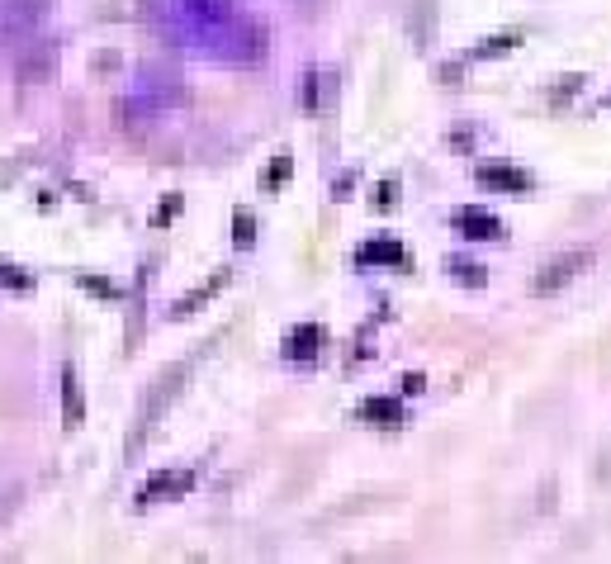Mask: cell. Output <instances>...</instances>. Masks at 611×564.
Returning a JSON list of instances; mask_svg holds the SVG:
<instances>
[{
	"instance_id": "7c38bea8",
	"label": "cell",
	"mask_w": 611,
	"mask_h": 564,
	"mask_svg": "<svg viewBox=\"0 0 611 564\" xmlns=\"http://www.w3.org/2000/svg\"><path fill=\"white\" fill-rule=\"evenodd\" d=\"M233 242L242 247V252L256 242V219L247 214V209H237V214H233Z\"/></svg>"
},
{
	"instance_id": "e0dca14e",
	"label": "cell",
	"mask_w": 611,
	"mask_h": 564,
	"mask_svg": "<svg viewBox=\"0 0 611 564\" xmlns=\"http://www.w3.org/2000/svg\"><path fill=\"white\" fill-rule=\"evenodd\" d=\"M304 105H308V110L318 105V72H308V76H304Z\"/></svg>"
},
{
	"instance_id": "52a82bcc",
	"label": "cell",
	"mask_w": 611,
	"mask_h": 564,
	"mask_svg": "<svg viewBox=\"0 0 611 564\" xmlns=\"http://www.w3.org/2000/svg\"><path fill=\"white\" fill-rule=\"evenodd\" d=\"M360 422H370V427H403L408 413H403L398 399H365L360 403Z\"/></svg>"
},
{
	"instance_id": "3957f363",
	"label": "cell",
	"mask_w": 611,
	"mask_h": 564,
	"mask_svg": "<svg viewBox=\"0 0 611 564\" xmlns=\"http://www.w3.org/2000/svg\"><path fill=\"white\" fill-rule=\"evenodd\" d=\"M588 261H593V252H569V256H555V261H550V266H545V271H540L536 280H531V290H536V294H555L559 285H569V280H574V275L583 271Z\"/></svg>"
},
{
	"instance_id": "9a60e30c",
	"label": "cell",
	"mask_w": 611,
	"mask_h": 564,
	"mask_svg": "<svg viewBox=\"0 0 611 564\" xmlns=\"http://www.w3.org/2000/svg\"><path fill=\"white\" fill-rule=\"evenodd\" d=\"M450 271H455V280H460V285H484V266H469V261H455Z\"/></svg>"
},
{
	"instance_id": "8fae6325",
	"label": "cell",
	"mask_w": 611,
	"mask_h": 564,
	"mask_svg": "<svg viewBox=\"0 0 611 564\" xmlns=\"http://www.w3.org/2000/svg\"><path fill=\"white\" fill-rule=\"evenodd\" d=\"M62 399H67V422H81V389H76V370L72 365H67V370H62Z\"/></svg>"
},
{
	"instance_id": "4fadbf2b",
	"label": "cell",
	"mask_w": 611,
	"mask_h": 564,
	"mask_svg": "<svg viewBox=\"0 0 611 564\" xmlns=\"http://www.w3.org/2000/svg\"><path fill=\"white\" fill-rule=\"evenodd\" d=\"M517 43H522V34H498V38H488V43H479L474 57H503V53H512Z\"/></svg>"
},
{
	"instance_id": "30bf717a",
	"label": "cell",
	"mask_w": 611,
	"mask_h": 564,
	"mask_svg": "<svg viewBox=\"0 0 611 564\" xmlns=\"http://www.w3.org/2000/svg\"><path fill=\"white\" fill-rule=\"evenodd\" d=\"M223 280H228V271H223V275H214V280H209V285H199L195 294H185V299H180V304H176V313H180V318H185V313H195L199 304H204V299H209V294H218V290H223Z\"/></svg>"
},
{
	"instance_id": "5b68a950",
	"label": "cell",
	"mask_w": 611,
	"mask_h": 564,
	"mask_svg": "<svg viewBox=\"0 0 611 564\" xmlns=\"http://www.w3.org/2000/svg\"><path fill=\"white\" fill-rule=\"evenodd\" d=\"M360 266H398V271H408V252H403V242L394 237H375V242H365L356 252Z\"/></svg>"
},
{
	"instance_id": "ba28073f",
	"label": "cell",
	"mask_w": 611,
	"mask_h": 564,
	"mask_svg": "<svg viewBox=\"0 0 611 564\" xmlns=\"http://www.w3.org/2000/svg\"><path fill=\"white\" fill-rule=\"evenodd\" d=\"M318 346H323V328H318V323H304V328H294L285 337V356L289 361H313Z\"/></svg>"
},
{
	"instance_id": "8992f818",
	"label": "cell",
	"mask_w": 611,
	"mask_h": 564,
	"mask_svg": "<svg viewBox=\"0 0 611 564\" xmlns=\"http://www.w3.org/2000/svg\"><path fill=\"white\" fill-rule=\"evenodd\" d=\"M479 185L503 190V195H526V190H531V176L517 171V166H479Z\"/></svg>"
},
{
	"instance_id": "ac0fdd59",
	"label": "cell",
	"mask_w": 611,
	"mask_h": 564,
	"mask_svg": "<svg viewBox=\"0 0 611 564\" xmlns=\"http://www.w3.org/2000/svg\"><path fill=\"white\" fill-rule=\"evenodd\" d=\"M285 176H289V157H280V162L270 166V176H266V185H270V190H275V185L285 181Z\"/></svg>"
},
{
	"instance_id": "5bb4252c",
	"label": "cell",
	"mask_w": 611,
	"mask_h": 564,
	"mask_svg": "<svg viewBox=\"0 0 611 564\" xmlns=\"http://www.w3.org/2000/svg\"><path fill=\"white\" fill-rule=\"evenodd\" d=\"M0 280H5L10 290H34V275L15 271V266H5V261H0Z\"/></svg>"
},
{
	"instance_id": "2e32d148",
	"label": "cell",
	"mask_w": 611,
	"mask_h": 564,
	"mask_svg": "<svg viewBox=\"0 0 611 564\" xmlns=\"http://www.w3.org/2000/svg\"><path fill=\"white\" fill-rule=\"evenodd\" d=\"M176 214H180V195H166V204H162V209H157V219H152V223L162 228V223H171V219H176Z\"/></svg>"
},
{
	"instance_id": "ffe728a7",
	"label": "cell",
	"mask_w": 611,
	"mask_h": 564,
	"mask_svg": "<svg viewBox=\"0 0 611 564\" xmlns=\"http://www.w3.org/2000/svg\"><path fill=\"white\" fill-rule=\"evenodd\" d=\"M403 394H422V375H403Z\"/></svg>"
},
{
	"instance_id": "277c9868",
	"label": "cell",
	"mask_w": 611,
	"mask_h": 564,
	"mask_svg": "<svg viewBox=\"0 0 611 564\" xmlns=\"http://www.w3.org/2000/svg\"><path fill=\"white\" fill-rule=\"evenodd\" d=\"M455 228H460L469 242H498V237H503V223L493 219L488 209H455Z\"/></svg>"
},
{
	"instance_id": "6da1fadb",
	"label": "cell",
	"mask_w": 611,
	"mask_h": 564,
	"mask_svg": "<svg viewBox=\"0 0 611 564\" xmlns=\"http://www.w3.org/2000/svg\"><path fill=\"white\" fill-rule=\"evenodd\" d=\"M171 5H176V15L185 19V24H195L199 34H214V38L242 15L237 0H171Z\"/></svg>"
},
{
	"instance_id": "7a4b0ae2",
	"label": "cell",
	"mask_w": 611,
	"mask_h": 564,
	"mask_svg": "<svg viewBox=\"0 0 611 564\" xmlns=\"http://www.w3.org/2000/svg\"><path fill=\"white\" fill-rule=\"evenodd\" d=\"M48 10H53V0H5L0 5V29H5V38H24L48 19Z\"/></svg>"
},
{
	"instance_id": "d6986e66",
	"label": "cell",
	"mask_w": 611,
	"mask_h": 564,
	"mask_svg": "<svg viewBox=\"0 0 611 564\" xmlns=\"http://www.w3.org/2000/svg\"><path fill=\"white\" fill-rule=\"evenodd\" d=\"M81 285H86L90 294H119L114 285H109V280H95V275H81Z\"/></svg>"
},
{
	"instance_id": "9c48e42d",
	"label": "cell",
	"mask_w": 611,
	"mask_h": 564,
	"mask_svg": "<svg viewBox=\"0 0 611 564\" xmlns=\"http://www.w3.org/2000/svg\"><path fill=\"white\" fill-rule=\"evenodd\" d=\"M190 484H195V474L190 470H162L147 479L143 498H176V493H190Z\"/></svg>"
},
{
	"instance_id": "44dd1931",
	"label": "cell",
	"mask_w": 611,
	"mask_h": 564,
	"mask_svg": "<svg viewBox=\"0 0 611 564\" xmlns=\"http://www.w3.org/2000/svg\"><path fill=\"white\" fill-rule=\"evenodd\" d=\"M607 105H611V95H607Z\"/></svg>"
}]
</instances>
